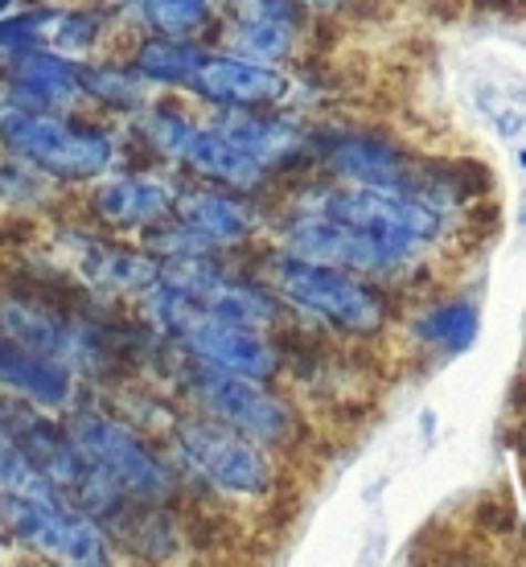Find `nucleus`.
<instances>
[{
	"mask_svg": "<svg viewBox=\"0 0 526 567\" xmlns=\"http://www.w3.org/2000/svg\"><path fill=\"white\" fill-rule=\"evenodd\" d=\"M0 148L54 182H95L112 169L115 141L107 128L71 120L50 107H9L0 112Z\"/></svg>",
	"mask_w": 526,
	"mask_h": 567,
	"instance_id": "1",
	"label": "nucleus"
},
{
	"mask_svg": "<svg viewBox=\"0 0 526 567\" xmlns=\"http://www.w3.org/2000/svg\"><path fill=\"white\" fill-rule=\"evenodd\" d=\"M305 210L354 227L386 256L391 268L412 264L432 239H441L444 214L395 185H333L305 202Z\"/></svg>",
	"mask_w": 526,
	"mask_h": 567,
	"instance_id": "2",
	"label": "nucleus"
},
{
	"mask_svg": "<svg viewBox=\"0 0 526 567\" xmlns=\"http://www.w3.org/2000/svg\"><path fill=\"white\" fill-rule=\"evenodd\" d=\"M264 284L271 292L297 309L313 312L342 333L354 338H374L386 326V297L370 288L358 271L333 268V264H313L300 256H271L264 264Z\"/></svg>",
	"mask_w": 526,
	"mask_h": 567,
	"instance_id": "3",
	"label": "nucleus"
},
{
	"mask_svg": "<svg viewBox=\"0 0 526 567\" xmlns=\"http://www.w3.org/2000/svg\"><path fill=\"white\" fill-rule=\"evenodd\" d=\"M66 432L112 477L115 489L128 502L161 506L177 494V477H173L169 461L124 420H115L100 408H74V415L66 420Z\"/></svg>",
	"mask_w": 526,
	"mask_h": 567,
	"instance_id": "4",
	"label": "nucleus"
},
{
	"mask_svg": "<svg viewBox=\"0 0 526 567\" xmlns=\"http://www.w3.org/2000/svg\"><path fill=\"white\" fill-rule=\"evenodd\" d=\"M0 535L62 564H112V539L100 518L66 506L58 494L0 489Z\"/></svg>",
	"mask_w": 526,
	"mask_h": 567,
	"instance_id": "5",
	"label": "nucleus"
},
{
	"mask_svg": "<svg viewBox=\"0 0 526 567\" xmlns=\"http://www.w3.org/2000/svg\"><path fill=\"white\" fill-rule=\"evenodd\" d=\"M185 395L198 408V415L259 440L264 449H288L297 440V415H292L285 399L271 395L268 383L227 374V370H214L206 362H198V358H189Z\"/></svg>",
	"mask_w": 526,
	"mask_h": 567,
	"instance_id": "6",
	"label": "nucleus"
},
{
	"mask_svg": "<svg viewBox=\"0 0 526 567\" xmlns=\"http://www.w3.org/2000/svg\"><path fill=\"white\" fill-rule=\"evenodd\" d=\"M0 333L21 341L38 354L54 358L66 370L100 374L112 367V346L103 341V329L91 326L86 317H71L58 305H45L38 297H4L0 300Z\"/></svg>",
	"mask_w": 526,
	"mask_h": 567,
	"instance_id": "7",
	"label": "nucleus"
},
{
	"mask_svg": "<svg viewBox=\"0 0 526 567\" xmlns=\"http://www.w3.org/2000/svg\"><path fill=\"white\" fill-rule=\"evenodd\" d=\"M177 449L206 482L227 489V494L259 497L268 494L271 482H276L271 461L259 440L243 436L227 424H214L206 415L177 424Z\"/></svg>",
	"mask_w": 526,
	"mask_h": 567,
	"instance_id": "8",
	"label": "nucleus"
},
{
	"mask_svg": "<svg viewBox=\"0 0 526 567\" xmlns=\"http://www.w3.org/2000/svg\"><path fill=\"white\" fill-rule=\"evenodd\" d=\"M280 247L288 256L313 259V264H333V268L358 271V276H383L391 271L386 256L370 239H362L354 227H345L338 218H326L317 210H300L285 223Z\"/></svg>",
	"mask_w": 526,
	"mask_h": 567,
	"instance_id": "9",
	"label": "nucleus"
},
{
	"mask_svg": "<svg viewBox=\"0 0 526 567\" xmlns=\"http://www.w3.org/2000/svg\"><path fill=\"white\" fill-rule=\"evenodd\" d=\"M288 74L243 54H202L185 91L218 107H276L288 100Z\"/></svg>",
	"mask_w": 526,
	"mask_h": 567,
	"instance_id": "10",
	"label": "nucleus"
},
{
	"mask_svg": "<svg viewBox=\"0 0 526 567\" xmlns=\"http://www.w3.org/2000/svg\"><path fill=\"white\" fill-rule=\"evenodd\" d=\"M13 107H50V112H71L83 103V62L58 54L50 45H25L4 62Z\"/></svg>",
	"mask_w": 526,
	"mask_h": 567,
	"instance_id": "11",
	"label": "nucleus"
},
{
	"mask_svg": "<svg viewBox=\"0 0 526 567\" xmlns=\"http://www.w3.org/2000/svg\"><path fill=\"white\" fill-rule=\"evenodd\" d=\"M173 218L194 230L214 251L239 247L256 235V206L247 202V194H235V189H223V185L210 182L202 189H177Z\"/></svg>",
	"mask_w": 526,
	"mask_h": 567,
	"instance_id": "12",
	"label": "nucleus"
},
{
	"mask_svg": "<svg viewBox=\"0 0 526 567\" xmlns=\"http://www.w3.org/2000/svg\"><path fill=\"white\" fill-rule=\"evenodd\" d=\"M66 256L95 292H136V297H144L157 284L161 271L157 256L132 251L124 243L100 239V235H71Z\"/></svg>",
	"mask_w": 526,
	"mask_h": 567,
	"instance_id": "13",
	"label": "nucleus"
},
{
	"mask_svg": "<svg viewBox=\"0 0 526 567\" xmlns=\"http://www.w3.org/2000/svg\"><path fill=\"white\" fill-rule=\"evenodd\" d=\"M218 128L235 144H243L268 173L292 169L313 156V136L297 120L276 115L271 107H227V120Z\"/></svg>",
	"mask_w": 526,
	"mask_h": 567,
	"instance_id": "14",
	"label": "nucleus"
},
{
	"mask_svg": "<svg viewBox=\"0 0 526 567\" xmlns=\"http://www.w3.org/2000/svg\"><path fill=\"white\" fill-rule=\"evenodd\" d=\"M177 189L148 173H124L91 194V218L107 230H144L173 214Z\"/></svg>",
	"mask_w": 526,
	"mask_h": 567,
	"instance_id": "15",
	"label": "nucleus"
},
{
	"mask_svg": "<svg viewBox=\"0 0 526 567\" xmlns=\"http://www.w3.org/2000/svg\"><path fill=\"white\" fill-rule=\"evenodd\" d=\"M0 391L29 399L42 412H62L74 403L79 386H74V370L0 333Z\"/></svg>",
	"mask_w": 526,
	"mask_h": 567,
	"instance_id": "16",
	"label": "nucleus"
},
{
	"mask_svg": "<svg viewBox=\"0 0 526 567\" xmlns=\"http://www.w3.org/2000/svg\"><path fill=\"white\" fill-rule=\"evenodd\" d=\"M182 165L194 173V177H202V182L235 189V194H256L259 185L271 177L256 156L247 153L243 144L230 141L223 128H198L194 132L189 144H185Z\"/></svg>",
	"mask_w": 526,
	"mask_h": 567,
	"instance_id": "17",
	"label": "nucleus"
},
{
	"mask_svg": "<svg viewBox=\"0 0 526 567\" xmlns=\"http://www.w3.org/2000/svg\"><path fill=\"white\" fill-rule=\"evenodd\" d=\"M329 169L354 185H395L412 194L415 169L412 156H403L395 144L379 141V136H338L326 148Z\"/></svg>",
	"mask_w": 526,
	"mask_h": 567,
	"instance_id": "18",
	"label": "nucleus"
},
{
	"mask_svg": "<svg viewBox=\"0 0 526 567\" xmlns=\"http://www.w3.org/2000/svg\"><path fill=\"white\" fill-rule=\"evenodd\" d=\"M202 62V50L194 42H177V38H144L132 54V66L141 71L144 83L157 86H189L194 71Z\"/></svg>",
	"mask_w": 526,
	"mask_h": 567,
	"instance_id": "19",
	"label": "nucleus"
},
{
	"mask_svg": "<svg viewBox=\"0 0 526 567\" xmlns=\"http://www.w3.org/2000/svg\"><path fill=\"white\" fill-rule=\"evenodd\" d=\"M136 17L157 38L194 42L214 25V0H136Z\"/></svg>",
	"mask_w": 526,
	"mask_h": 567,
	"instance_id": "20",
	"label": "nucleus"
},
{
	"mask_svg": "<svg viewBox=\"0 0 526 567\" xmlns=\"http://www.w3.org/2000/svg\"><path fill=\"white\" fill-rule=\"evenodd\" d=\"M300 21H285V17H235L230 21V42L243 58H256V62H280L292 58L297 50Z\"/></svg>",
	"mask_w": 526,
	"mask_h": 567,
	"instance_id": "21",
	"label": "nucleus"
},
{
	"mask_svg": "<svg viewBox=\"0 0 526 567\" xmlns=\"http://www.w3.org/2000/svg\"><path fill=\"white\" fill-rule=\"evenodd\" d=\"M83 95L100 100L115 112H136L148 103L144 79L136 66H115V62H83Z\"/></svg>",
	"mask_w": 526,
	"mask_h": 567,
	"instance_id": "22",
	"label": "nucleus"
},
{
	"mask_svg": "<svg viewBox=\"0 0 526 567\" xmlns=\"http://www.w3.org/2000/svg\"><path fill=\"white\" fill-rule=\"evenodd\" d=\"M415 333H420L432 350H441V354H465L473 346V338H477V305H470V300L436 305L432 312L420 317Z\"/></svg>",
	"mask_w": 526,
	"mask_h": 567,
	"instance_id": "23",
	"label": "nucleus"
},
{
	"mask_svg": "<svg viewBox=\"0 0 526 567\" xmlns=\"http://www.w3.org/2000/svg\"><path fill=\"white\" fill-rule=\"evenodd\" d=\"M136 132H141V141L148 153L165 156V161H182L185 144L198 132V124H194L177 103H148V112H144V120L136 124Z\"/></svg>",
	"mask_w": 526,
	"mask_h": 567,
	"instance_id": "24",
	"label": "nucleus"
},
{
	"mask_svg": "<svg viewBox=\"0 0 526 567\" xmlns=\"http://www.w3.org/2000/svg\"><path fill=\"white\" fill-rule=\"evenodd\" d=\"M0 489H21V494H54L50 482H45L42 473L33 468L21 449H17L13 440L0 436Z\"/></svg>",
	"mask_w": 526,
	"mask_h": 567,
	"instance_id": "25",
	"label": "nucleus"
},
{
	"mask_svg": "<svg viewBox=\"0 0 526 567\" xmlns=\"http://www.w3.org/2000/svg\"><path fill=\"white\" fill-rule=\"evenodd\" d=\"M300 4H305V9H317V13H338L350 0H300Z\"/></svg>",
	"mask_w": 526,
	"mask_h": 567,
	"instance_id": "26",
	"label": "nucleus"
},
{
	"mask_svg": "<svg viewBox=\"0 0 526 567\" xmlns=\"http://www.w3.org/2000/svg\"><path fill=\"white\" fill-rule=\"evenodd\" d=\"M523 165H526V153H523Z\"/></svg>",
	"mask_w": 526,
	"mask_h": 567,
	"instance_id": "27",
	"label": "nucleus"
},
{
	"mask_svg": "<svg viewBox=\"0 0 526 567\" xmlns=\"http://www.w3.org/2000/svg\"><path fill=\"white\" fill-rule=\"evenodd\" d=\"M0 539H4V535H0Z\"/></svg>",
	"mask_w": 526,
	"mask_h": 567,
	"instance_id": "28",
	"label": "nucleus"
},
{
	"mask_svg": "<svg viewBox=\"0 0 526 567\" xmlns=\"http://www.w3.org/2000/svg\"><path fill=\"white\" fill-rule=\"evenodd\" d=\"M523 218H526V214H523Z\"/></svg>",
	"mask_w": 526,
	"mask_h": 567,
	"instance_id": "29",
	"label": "nucleus"
}]
</instances>
